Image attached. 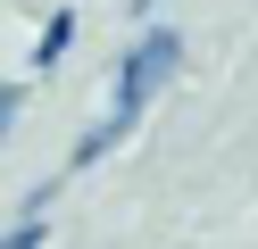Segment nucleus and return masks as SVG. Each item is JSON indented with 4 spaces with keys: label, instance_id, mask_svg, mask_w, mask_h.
Here are the masks:
<instances>
[{
    "label": "nucleus",
    "instance_id": "obj_1",
    "mask_svg": "<svg viewBox=\"0 0 258 249\" xmlns=\"http://www.w3.org/2000/svg\"><path fill=\"white\" fill-rule=\"evenodd\" d=\"M175 66H183V33H175V25H150V33L117 58V116H125V125L142 116V100H150Z\"/></svg>",
    "mask_w": 258,
    "mask_h": 249
},
{
    "label": "nucleus",
    "instance_id": "obj_2",
    "mask_svg": "<svg viewBox=\"0 0 258 249\" xmlns=\"http://www.w3.org/2000/svg\"><path fill=\"white\" fill-rule=\"evenodd\" d=\"M67 42H75V9H58L50 25H42V42H34V66H58V58H67Z\"/></svg>",
    "mask_w": 258,
    "mask_h": 249
},
{
    "label": "nucleus",
    "instance_id": "obj_3",
    "mask_svg": "<svg viewBox=\"0 0 258 249\" xmlns=\"http://www.w3.org/2000/svg\"><path fill=\"white\" fill-rule=\"evenodd\" d=\"M125 133H134V125H125V116H108V125H92L84 141H75V166H92V158H108V149H117Z\"/></svg>",
    "mask_w": 258,
    "mask_h": 249
},
{
    "label": "nucleus",
    "instance_id": "obj_4",
    "mask_svg": "<svg viewBox=\"0 0 258 249\" xmlns=\"http://www.w3.org/2000/svg\"><path fill=\"white\" fill-rule=\"evenodd\" d=\"M42 232H50V224H42L34 208H25V216H17V232H9V241H0V249H42Z\"/></svg>",
    "mask_w": 258,
    "mask_h": 249
},
{
    "label": "nucleus",
    "instance_id": "obj_5",
    "mask_svg": "<svg viewBox=\"0 0 258 249\" xmlns=\"http://www.w3.org/2000/svg\"><path fill=\"white\" fill-rule=\"evenodd\" d=\"M17 100H25V92H0V133L17 125Z\"/></svg>",
    "mask_w": 258,
    "mask_h": 249
}]
</instances>
